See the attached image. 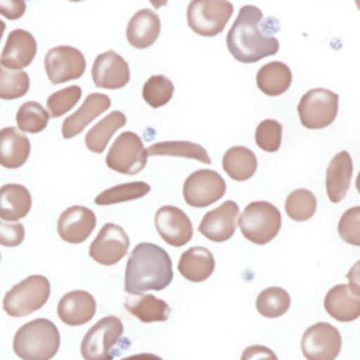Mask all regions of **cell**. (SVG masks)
<instances>
[{
    "label": "cell",
    "mask_w": 360,
    "mask_h": 360,
    "mask_svg": "<svg viewBox=\"0 0 360 360\" xmlns=\"http://www.w3.org/2000/svg\"><path fill=\"white\" fill-rule=\"evenodd\" d=\"M25 236L24 225L20 222H7L0 218V245L14 248L22 243Z\"/></svg>",
    "instance_id": "cell-41"
},
{
    "label": "cell",
    "mask_w": 360,
    "mask_h": 360,
    "mask_svg": "<svg viewBox=\"0 0 360 360\" xmlns=\"http://www.w3.org/2000/svg\"><path fill=\"white\" fill-rule=\"evenodd\" d=\"M323 307L333 319L352 322L360 316V295L349 284H338L326 292Z\"/></svg>",
    "instance_id": "cell-21"
},
{
    "label": "cell",
    "mask_w": 360,
    "mask_h": 360,
    "mask_svg": "<svg viewBox=\"0 0 360 360\" xmlns=\"http://www.w3.org/2000/svg\"><path fill=\"white\" fill-rule=\"evenodd\" d=\"M226 191L225 180L211 169L193 172L183 184V197L190 207L204 208L224 197Z\"/></svg>",
    "instance_id": "cell-10"
},
{
    "label": "cell",
    "mask_w": 360,
    "mask_h": 360,
    "mask_svg": "<svg viewBox=\"0 0 360 360\" xmlns=\"http://www.w3.org/2000/svg\"><path fill=\"white\" fill-rule=\"evenodd\" d=\"M124 325L117 316L108 315L93 325L82 339L80 353L84 360H112L120 354Z\"/></svg>",
    "instance_id": "cell-4"
},
{
    "label": "cell",
    "mask_w": 360,
    "mask_h": 360,
    "mask_svg": "<svg viewBox=\"0 0 360 360\" xmlns=\"http://www.w3.org/2000/svg\"><path fill=\"white\" fill-rule=\"evenodd\" d=\"M283 127L276 120H263L255 132L256 145L266 152H276L281 145Z\"/></svg>",
    "instance_id": "cell-39"
},
{
    "label": "cell",
    "mask_w": 360,
    "mask_h": 360,
    "mask_svg": "<svg viewBox=\"0 0 360 360\" xmlns=\"http://www.w3.org/2000/svg\"><path fill=\"white\" fill-rule=\"evenodd\" d=\"M339 108V96L332 90L315 87L308 90L300 100L297 111L305 128L321 129L330 125Z\"/></svg>",
    "instance_id": "cell-8"
},
{
    "label": "cell",
    "mask_w": 360,
    "mask_h": 360,
    "mask_svg": "<svg viewBox=\"0 0 360 360\" xmlns=\"http://www.w3.org/2000/svg\"><path fill=\"white\" fill-rule=\"evenodd\" d=\"M124 307L131 315L145 323L163 322L167 321L170 315V307L167 302L152 294L129 297L124 301Z\"/></svg>",
    "instance_id": "cell-27"
},
{
    "label": "cell",
    "mask_w": 360,
    "mask_h": 360,
    "mask_svg": "<svg viewBox=\"0 0 360 360\" xmlns=\"http://www.w3.org/2000/svg\"><path fill=\"white\" fill-rule=\"evenodd\" d=\"M0 259H1V255H0Z\"/></svg>",
    "instance_id": "cell-49"
},
{
    "label": "cell",
    "mask_w": 360,
    "mask_h": 360,
    "mask_svg": "<svg viewBox=\"0 0 360 360\" xmlns=\"http://www.w3.org/2000/svg\"><path fill=\"white\" fill-rule=\"evenodd\" d=\"M96 214L83 205H72L66 208L58 218V233L68 243L84 242L96 228Z\"/></svg>",
    "instance_id": "cell-17"
},
{
    "label": "cell",
    "mask_w": 360,
    "mask_h": 360,
    "mask_svg": "<svg viewBox=\"0 0 360 360\" xmlns=\"http://www.w3.org/2000/svg\"><path fill=\"white\" fill-rule=\"evenodd\" d=\"M291 304L288 292L281 287H269L259 292L256 309L264 318H278L284 315Z\"/></svg>",
    "instance_id": "cell-32"
},
{
    "label": "cell",
    "mask_w": 360,
    "mask_h": 360,
    "mask_svg": "<svg viewBox=\"0 0 360 360\" xmlns=\"http://www.w3.org/2000/svg\"><path fill=\"white\" fill-rule=\"evenodd\" d=\"M222 169L232 180L245 181L256 173V155L246 146H232L224 153Z\"/></svg>",
    "instance_id": "cell-29"
},
{
    "label": "cell",
    "mask_w": 360,
    "mask_h": 360,
    "mask_svg": "<svg viewBox=\"0 0 360 360\" xmlns=\"http://www.w3.org/2000/svg\"><path fill=\"white\" fill-rule=\"evenodd\" d=\"M82 97V89L79 86H68L62 90L52 93L46 100V111L49 117L58 118L70 111Z\"/></svg>",
    "instance_id": "cell-38"
},
{
    "label": "cell",
    "mask_w": 360,
    "mask_h": 360,
    "mask_svg": "<svg viewBox=\"0 0 360 360\" xmlns=\"http://www.w3.org/2000/svg\"><path fill=\"white\" fill-rule=\"evenodd\" d=\"M60 335L56 325L46 319H32L15 332L14 353L21 360H51L59 350Z\"/></svg>",
    "instance_id": "cell-3"
},
{
    "label": "cell",
    "mask_w": 360,
    "mask_h": 360,
    "mask_svg": "<svg viewBox=\"0 0 360 360\" xmlns=\"http://www.w3.org/2000/svg\"><path fill=\"white\" fill-rule=\"evenodd\" d=\"M353 174V162L347 150L336 153L326 169V194L332 202H340L350 187Z\"/></svg>",
    "instance_id": "cell-22"
},
{
    "label": "cell",
    "mask_w": 360,
    "mask_h": 360,
    "mask_svg": "<svg viewBox=\"0 0 360 360\" xmlns=\"http://www.w3.org/2000/svg\"><path fill=\"white\" fill-rule=\"evenodd\" d=\"M150 191V186L145 181H131L117 184L101 191L96 198L94 202L97 205H111L124 201H131L146 195Z\"/></svg>",
    "instance_id": "cell-33"
},
{
    "label": "cell",
    "mask_w": 360,
    "mask_h": 360,
    "mask_svg": "<svg viewBox=\"0 0 360 360\" xmlns=\"http://www.w3.org/2000/svg\"><path fill=\"white\" fill-rule=\"evenodd\" d=\"M97 304L94 297L84 290H73L66 292L58 302V316L69 326H80L87 323L96 315Z\"/></svg>",
    "instance_id": "cell-19"
},
{
    "label": "cell",
    "mask_w": 360,
    "mask_h": 360,
    "mask_svg": "<svg viewBox=\"0 0 360 360\" xmlns=\"http://www.w3.org/2000/svg\"><path fill=\"white\" fill-rule=\"evenodd\" d=\"M30 90V77L24 70H10L0 65V98L15 100Z\"/></svg>",
    "instance_id": "cell-36"
},
{
    "label": "cell",
    "mask_w": 360,
    "mask_h": 360,
    "mask_svg": "<svg viewBox=\"0 0 360 360\" xmlns=\"http://www.w3.org/2000/svg\"><path fill=\"white\" fill-rule=\"evenodd\" d=\"M356 188H357V191H359V194H360V172H359V174H357V177H356Z\"/></svg>",
    "instance_id": "cell-47"
},
{
    "label": "cell",
    "mask_w": 360,
    "mask_h": 360,
    "mask_svg": "<svg viewBox=\"0 0 360 360\" xmlns=\"http://www.w3.org/2000/svg\"><path fill=\"white\" fill-rule=\"evenodd\" d=\"M238 215V204L228 200L202 217L198 225V232L212 242H225L233 236L236 231Z\"/></svg>",
    "instance_id": "cell-16"
},
{
    "label": "cell",
    "mask_w": 360,
    "mask_h": 360,
    "mask_svg": "<svg viewBox=\"0 0 360 360\" xmlns=\"http://www.w3.org/2000/svg\"><path fill=\"white\" fill-rule=\"evenodd\" d=\"M37 53V41L31 32L17 28L13 30L0 55V65L10 70H22Z\"/></svg>",
    "instance_id": "cell-18"
},
{
    "label": "cell",
    "mask_w": 360,
    "mask_h": 360,
    "mask_svg": "<svg viewBox=\"0 0 360 360\" xmlns=\"http://www.w3.org/2000/svg\"><path fill=\"white\" fill-rule=\"evenodd\" d=\"M173 280L172 259L167 252L156 243H138L125 266V292L141 295L145 291H160Z\"/></svg>",
    "instance_id": "cell-2"
},
{
    "label": "cell",
    "mask_w": 360,
    "mask_h": 360,
    "mask_svg": "<svg viewBox=\"0 0 360 360\" xmlns=\"http://www.w3.org/2000/svg\"><path fill=\"white\" fill-rule=\"evenodd\" d=\"M346 278L349 281L350 288L360 295V260H357L349 270V273L346 274Z\"/></svg>",
    "instance_id": "cell-44"
},
{
    "label": "cell",
    "mask_w": 360,
    "mask_h": 360,
    "mask_svg": "<svg viewBox=\"0 0 360 360\" xmlns=\"http://www.w3.org/2000/svg\"><path fill=\"white\" fill-rule=\"evenodd\" d=\"M285 214L297 222L312 218L316 211V198L312 191L307 188H297L288 194L284 202Z\"/></svg>",
    "instance_id": "cell-35"
},
{
    "label": "cell",
    "mask_w": 360,
    "mask_h": 360,
    "mask_svg": "<svg viewBox=\"0 0 360 360\" xmlns=\"http://www.w3.org/2000/svg\"><path fill=\"white\" fill-rule=\"evenodd\" d=\"M17 128L22 132L38 134L44 131L49 121L48 111L37 101H25L15 114Z\"/></svg>",
    "instance_id": "cell-34"
},
{
    "label": "cell",
    "mask_w": 360,
    "mask_h": 360,
    "mask_svg": "<svg viewBox=\"0 0 360 360\" xmlns=\"http://www.w3.org/2000/svg\"><path fill=\"white\" fill-rule=\"evenodd\" d=\"M340 238L353 246H360V205L346 210L338 224Z\"/></svg>",
    "instance_id": "cell-40"
},
{
    "label": "cell",
    "mask_w": 360,
    "mask_h": 360,
    "mask_svg": "<svg viewBox=\"0 0 360 360\" xmlns=\"http://www.w3.org/2000/svg\"><path fill=\"white\" fill-rule=\"evenodd\" d=\"M148 162V152L142 139L132 131L120 134L105 158L107 166L122 174H136L145 169Z\"/></svg>",
    "instance_id": "cell-9"
},
{
    "label": "cell",
    "mask_w": 360,
    "mask_h": 360,
    "mask_svg": "<svg viewBox=\"0 0 360 360\" xmlns=\"http://www.w3.org/2000/svg\"><path fill=\"white\" fill-rule=\"evenodd\" d=\"M240 360H278L274 352L262 345L248 346L240 356Z\"/></svg>",
    "instance_id": "cell-43"
},
{
    "label": "cell",
    "mask_w": 360,
    "mask_h": 360,
    "mask_svg": "<svg viewBox=\"0 0 360 360\" xmlns=\"http://www.w3.org/2000/svg\"><path fill=\"white\" fill-rule=\"evenodd\" d=\"M121 360H163L162 357L153 354V353H138V354H132L128 357H124Z\"/></svg>",
    "instance_id": "cell-45"
},
{
    "label": "cell",
    "mask_w": 360,
    "mask_h": 360,
    "mask_svg": "<svg viewBox=\"0 0 360 360\" xmlns=\"http://www.w3.org/2000/svg\"><path fill=\"white\" fill-rule=\"evenodd\" d=\"M177 269L186 280L201 283L212 274L215 269V260L207 248L193 246L181 253Z\"/></svg>",
    "instance_id": "cell-25"
},
{
    "label": "cell",
    "mask_w": 360,
    "mask_h": 360,
    "mask_svg": "<svg viewBox=\"0 0 360 360\" xmlns=\"http://www.w3.org/2000/svg\"><path fill=\"white\" fill-rule=\"evenodd\" d=\"M278 30L276 17H263L256 6H243L228 31V51L242 63L259 62L278 52V39L274 37Z\"/></svg>",
    "instance_id": "cell-1"
},
{
    "label": "cell",
    "mask_w": 360,
    "mask_h": 360,
    "mask_svg": "<svg viewBox=\"0 0 360 360\" xmlns=\"http://www.w3.org/2000/svg\"><path fill=\"white\" fill-rule=\"evenodd\" d=\"M173 93L174 86L172 80L163 75L150 76L142 87V97L152 108H159L167 104Z\"/></svg>",
    "instance_id": "cell-37"
},
{
    "label": "cell",
    "mask_w": 360,
    "mask_h": 360,
    "mask_svg": "<svg viewBox=\"0 0 360 360\" xmlns=\"http://www.w3.org/2000/svg\"><path fill=\"white\" fill-rule=\"evenodd\" d=\"M4 30H6V22H3V21L0 20V41H1V38H3Z\"/></svg>",
    "instance_id": "cell-46"
},
{
    "label": "cell",
    "mask_w": 360,
    "mask_h": 360,
    "mask_svg": "<svg viewBox=\"0 0 360 360\" xmlns=\"http://www.w3.org/2000/svg\"><path fill=\"white\" fill-rule=\"evenodd\" d=\"M45 72L52 84H60L83 76L86 59L83 53L73 46L59 45L49 49L45 55Z\"/></svg>",
    "instance_id": "cell-12"
},
{
    "label": "cell",
    "mask_w": 360,
    "mask_h": 360,
    "mask_svg": "<svg viewBox=\"0 0 360 360\" xmlns=\"http://www.w3.org/2000/svg\"><path fill=\"white\" fill-rule=\"evenodd\" d=\"M155 226L170 246L180 248L193 238V225L187 214L174 205H163L155 214Z\"/></svg>",
    "instance_id": "cell-14"
},
{
    "label": "cell",
    "mask_w": 360,
    "mask_h": 360,
    "mask_svg": "<svg viewBox=\"0 0 360 360\" xmlns=\"http://www.w3.org/2000/svg\"><path fill=\"white\" fill-rule=\"evenodd\" d=\"M232 13L231 1L193 0L187 7V24L198 35L214 37L224 31Z\"/></svg>",
    "instance_id": "cell-7"
},
{
    "label": "cell",
    "mask_w": 360,
    "mask_h": 360,
    "mask_svg": "<svg viewBox=\"0 0 360 360\" xmlns=\"http://www.w3.org/2000/svg\"><path fill=\"white\" fill-rule=\"evenodd\" d=\"M31 152V143L15 127H6L0 129V166L6 169L21 167Z\"/></svg>",
    "instance_id": "cell-24"
},
{
    "label": "cell",
    "mask_w": 360,
    "mask_h": 360,
    "mask_svg": "<svg viewBox=\"0 0 360 360\" xmlns=\"http://www.w3.org/2000/svg\"><path fill=\"white\" fill-rule=\"evenodd\" d=\"M238 225L248 240L266 245L277 236L281 228V214L271 202L253 201L245 207Z\"/></svg>",
    "instance_id": "cell-6"
},
{
    "label": "cell",
    "mask_w": 360,
    "mask_h": 360,
    "mask_svg": "<svg viewBox=\"0 0 360 360\" xmlns=\"http://www.w3.org/2000/svg\"><path fill=\"white\" fill-rule=\"evenodd\" d=\"M342 349L339 330L328 322H316L304 332L301 352L307 360H335Z\"/></svg>",
    "instance_id": "cell-11"
},
{
    "label": "cell",
    "mask_w": 360,
    "mask_h": 360,
    "mask_svg": "<svg viewBox=\"0 0 360 360\" xmlns=\"http://www.w3.org/2000/svg\"><path fill=\"white\" fill-rule=\"evenodd\" d=\"M91 77L97 87L118 90L124 87L131 77L127 60L115 51H107L96 56L91 66Z\"/></svg>",
    "instance_id": "cell-15"
},
{
    "label": "cell",
    "mask_w": 360,
    "mask_h": 360,
    "mask_svg": "<svg viewBox=\"0 0 360 360\" xmlns=\"http://www.w3.org/2000/svg\"><path fill=\"white\" fill-rule=\"evenodd\" d=\"M31 194L22 184L8 183L0 187V218L4 221H18L31 210Z\"/></svg>",
    "instance_id": "cell-26"
},
{
    "label": "cell",
    "mask_w": 360,
    "mask_h": 360,
    "mask_svg": "<svg viewBox=\"0 0 360 360\" xmlns=\"http://www.w3.org/2000/svg\"><path fill=\"white\" fill-rule=\"evenodd\" d=\"M128 249L129 236L124 228L117 224L107 222L90 243L89 255L94 262L103 266H112L128 253Z\"/></svg>",
    "instance_id": "cell-13"
},
{
    "label": "cell",
    "mask_w": 360,
    "mask_h": 360,
    "mask_svg": "<svg viewBox=\"0 0 360 360\" xmlns=\"http://www.w3.org/2000/svg\"><path fill=\"white\" fill-rule=\"evenodd\" d=\"M111 107V100L103 93H90L83 104L73 114L65 118L62 124V136L70 139L79 135L94 118Z\"/></svg>",
    "instance_id": "cell-20"
},
{
    "label": "cell",
    "mask_w": 360,
    "mask_h": 360,
    "mask_svg": "<svg viewBox=\"0 0 360 360\" xmlns=\"http://www.w3.org/2000/svg\"><path fill=\"white\" fill-rule=\"evenodd\" d=\"M292 75L290 68L280 60H273L263 65L256 75L259 90L271 97L285 93L290 89Z\"/></svg>",
    "instance_id": "cell-28"
},
{
    "label": "cell",
    "mask_w": 360,
    "mask_h": 360,
    "mask_svg": "<svg viewBox=\"0 0 360 360\" xmlns=\"http://www.w3.org/2000/svg\"><path fill=\"white\" fill-rule=\"evenodd\" d=\"M51 295V284L46 277L32 274L13 285L3 298V309L14 318L27 316L46 304Z\"/></svg>",
    "instance_id": "cell-5"
},
{
    "label": "cell",
    "mask_w": 360,
    "mask_h": 360,
    "mask_svg": "<svg viewBox=\"0 0 360 360\" xmlns=\"http://www.w3.org/2000/svg\"><path fill=\"white\" fill-rule=\"evenodd\" d=\"M160 34V18L149 8L138 10L128 21L127 41L138 49L150 46Z\"/></svg>",
    "instance_id": "cell-23"
},
{
    "label": "cell",
    "mask_w": 360,
    "mask_h": 360,
    "mask_svg": "<svg viewBox=\"0 0 360 360\" xmlns=\"http://www.w3.org/2000/svg\"><path fill=\"white\" fill-rule=\"evenodd\" d=\"M148 155L150 156H179V158H188L195 159L201 163L210 165L211 159L204 149V146L188 142V141H163L150 145L146 149Z\"/></svg>",
    "instance_id": "cell-31"
},
{
    "label": "cell",
    "mask_w": 360,
    "mask_h": 360,
    "mask_svg": "<svg viewBox=\"0 0 360 360\" xmlns=\"http://www.w3.org/2000/svg\"><path fill=\"white\" fill-rule=\"evenodd\" d=\"M356 6L360 8V0H356Z\"/></svg>",
    "instance_id": "cell-48"
},
{
    "label": "cell",
    "mask_w": 360,
    "mask_h": 360,
    "mask_svg": "<svg viewBox=\"0 0 360 360\" xmlns=\"http://www.w3.org/2000/svg\"><path fill=\"white\" fill-rule=\"evenodd\" d=\"M127 124V117L122 111H112L100 120L84 138L86 146L94 153H101L107 148L114 132Z\"/></svg>",
    "instance_id": "cell-30"
},
{
    "label": "cell",
    "mask_w": 360,
    "mask_h": 360,
    "mask_svg": "<svg viewBox=\"0 0 360 360\" xmlns=\"http://www.w3.org/2000/svg\"><path fill=\"white\" fill-rule=\"evenodd\" d=\"M27 8L22 0H0V14L8 20H17L24 15Z\"/></svg>",
    "instance_id": "cell-42"
}]
</instances>
